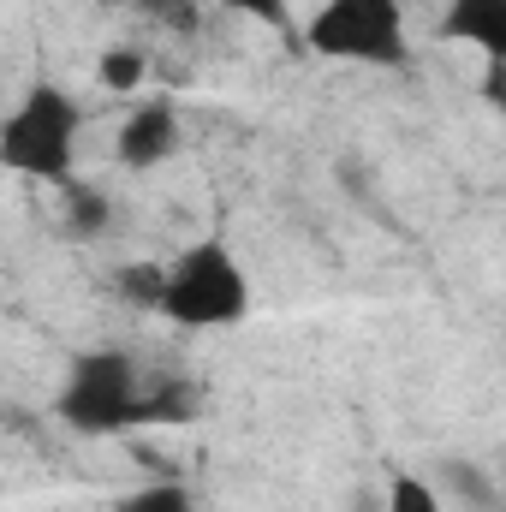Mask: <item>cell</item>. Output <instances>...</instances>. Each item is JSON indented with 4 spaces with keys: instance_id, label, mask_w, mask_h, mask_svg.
I'll return each instance as SVG.
<instances>
[{
    "instance_id": "obj_8",
    "label": "cell",
    "mask_w": 506,
    "mask_h": 512,
    "mask_svg": "<svg viewBox=\"0 0 506 512\" xmlns=\"http://www.w3.org/2000/svg\"><path fill=\"white\" fill-rule=\"evenodd\" d=\"M441 477H447V489L459 495V507H465V512H495V477H489V471H477L471 459H447V465H441Z\"/></svg>"
},
{
    "instance_id": "obj_12",
    "label": "cell",
    "mask_w": 506,
    "mask_h": 512,
    "mask_svg": "<svg viewBox=\"0 0 506 512\" xmlns=\"http://www.w3.org/2000/svg\"><path fill=\"white\" fill-rule=\"evenodd\" d=\"M120 292H126L131 304L155 310V298H161V262H131L126 274H120Z\"/></svg>"
},
{
    "instance_id": "obj_11",
    "label": "cell",
    "mask_w": 506,
    "mask_h": 512,
    "mask_svg": "<svg viewBox=\"0 0 506 512\" xmlns=\"http://www.w3.org/2000/svg\"><path fill=\"white\" fill-rule=\"evenodd\" d=\"M96 78H102L108 90H137V84H143V54H137V48H108L102 66H96Z\"/></svg>"
},
{
    "instance_id": "obj_6",
    "label": "cell",
    "mask_w": 506,
    "mask_h": 512,
    "mask_svg": "<svg viewBox=\"0 0 506 512\" xmlns=\"http://www.w3.org/2000/svg\"><path fill=\"white\" fill-rule=\"evenodd\" d=\"M441 36L477 42L489 54V72H495L506 54V0H453L447 18H441Z\"/></svg>"
},
{
    "instance_id": "obj_3",
    "label": "cell",
    "mask_w": 506,
    "mask_h": 512,
    "mask_svg": "<svg viewBox=\"0 0 506 512\" xmlns=\"http://www.w3.org/2000/svg\"><path fill=\"white\" fill-rule=\"evenodd\" d=\"M54 411L66 429L78 435H120L143 423V376L126 352L114 346H96V352H78L66 382L54 393Z\"/></svg>"
},
{
    "instance_id": "obj_9",
    "label": "cell",
    "mask_w": 506,
    "mask_h": 512,
    "mask_svg": "<svg viewBox=\"0 0 506 512\" xmlns=\"http://www.w3.org/2000/svg\"><path fill=\"white\" fill-rule=\"evenodd\" d=\"M114 512H197L185 483H149V489H131L114 501Z\"/></svg>"
},
{
    "instance_id": "obj_4",
    "label": "cell",
    "mask_w": 506,
    "mask_h": 512,
    "mask_svg": "<svg viewBox=\"0 0 506 512\" xmlns=\"http://www.w3.org/2000/svg\"><path fill=\"white\" fill-rule=\"evenodd\" d=\"M310 54L346 60V66H405L411 36H405V6L399 0H322L316 18L304 24Z\"/></svg>"
},
{
    "instance_id": "obj_10",
    "label": "cell",
    "mask_w": 506,
    "mask_h": 512,
    "mask_svg": "<svg viewBox=\"0 0 506 512\" xmlns=\"http://www.w3.org/2000/svg\"><path fill=\"white\" fill-rule=\"evenodd\" d=\"M387 512H441V495H435L423 477L399 471V477L387 483Z\"/></svg>"
},
{
    "instance_id": "obj_5",
    "label": "cell",
    "mask_w": 506,
    "mask_h": 512,
    "mask_svg": "<svg viewBox=\"0 0 506 512\" xmlns=\"http://www.w3.org/2000/svg\"><path fill=\"white\" fill-rule=\"evenodd\" d=\"M179 149V114H173V102H137L126 120H120V161H126L131 173H149V167H161L167 155Z\"/></svg>"
},
{
    "instance_id": "obj_2",
    "label": "cell",
    "mask_w": 506,
    "mask_h": 512,
    "mask_svg": "<svg viewBox=\"0 0 506 512\" xmlns=\"http://www.w3.org/2000/svg\"><path fill=\"white\" fill-rule=\"evenodd\" d=\"M78 131H84V108L60 84H30L18 108L0 114V167L42 185H66L78 161Z\"/></svg>"
},
{
    "instance_id": "obj_13",
    "label": "cell",
    "mask_w": 506,
    "mask_h": 512,
    "mask_svg": "<svg viewBox=\"0 0 506 512\" xmlns=\"http://www.w3.org/2000/svg\"><path fill=\"white\" fill-rule=\"evenodd\" d=\"M131 6L167 30H197V0H131Z\"/></svg>"
},
{
    "instance_id": "obj_14",
    "label": "cell",
    "mask_w": 506,
    "mask_h": 512,
    "mask_svg": "<svg viewBox=\"0 0 506 512\" xmlns=\"http://www.w3.org/2000/svg\"><path fill=\"white\" fill-rule=\"evenodd\" d=\"M221 6H233L245 18H262V24H280L286 18V0H221Z\"/></svg>"
},
{
    "instance_id": "obj_7",
    "label": "cell",
    "mask_w": 506,
    "mask_h": 512,
    "mask_svg": "<svg viewBox=\"0 0 506 512\" xmlns=\"http://www.w3.org/2000/svg\"><path fill=\"white\" fill-rule=\"evenodd\" d=\"M108 221H114L108 191H102V185H72V179H66V197H60V239L90 245V239L108 233Z\"/></svg>"
},
{
    "instance_id": "obj_1",
    "label": "cell",
    "mask_w": 506,
    "mask_h": 512,
    "mask_svg": "<svg viewBox=\"0 0 506 512\" xmlns=\"http://www.w3.org/2000/svg\"><path fill=\"white\" fill-rule=\"evenodd\" d=\"M155 310L179 328H233L251 316V274L227 239H197L173 262H161V298Z\"/></svg>"
}]
</instances>
